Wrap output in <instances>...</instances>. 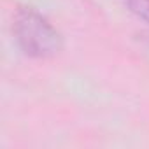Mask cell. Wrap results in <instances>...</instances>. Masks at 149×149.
I'll return each mask as SVG.
<instances>
[{
	"instance_id": "obj_1",
	"label": "cell",
	"mask_w": 149,
	"mask_h": 149,
	"mask_svg": "<svg viewBox=\"0 0 149 149\" xmlns=\"http://www.w3.org/2000/svg\"><path fill=\"white\" fill-rule=\"evenodd\" d=\"M14 33L21 49L35 58H46L60 51V33L37 11L23 7L14 19Z\"/></svg>"
},
{
	"instance_id": "obj_2",
	"label": "cell",
	"mask_w": 149,
	"mask_h": 149,
	"mask_svg": "<svg viewBox=\"0 0 149 149\" xmlns=\"http://www.w3.org/2000/svg\"><path fill=\"white\" fill-rule=\"evenodd\" d=\"M128 7L142 19L149 21V0H128Z\"/></svg>"
}]
</instances>
